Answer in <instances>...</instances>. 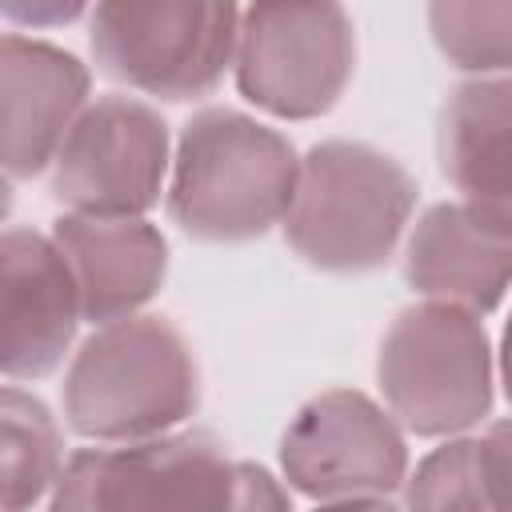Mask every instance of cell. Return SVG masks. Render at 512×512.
<instances>
[{"label":"cell","instance_id":"5","mask_svg":"<svg viewBox=\"0 0 512 512\" xmlns=\"http://www.w3.org/2000/svg\"><path fill=\"white\" fill-rule=\"evenodd\" d=\"M236 4H96L88 44L96 68L144 96L172 104L212 96L236 60Z\"/></svg>","mask_w":512,"mask_h":512},{"label":"cell","instance_id":"18","mask_svg":"<svg viewBox=\"0 0 512 512\" xmlns=\"http://www.w3.org/2000/svg\"><path fill=\"white\" fill-rule=\"evenodd\" d=\"M480 472L496 512H512V416L488 424L480 436Z\"/></svg>","mask_w":512,"mask_h":512},{"label":"cell","instance_id":"21","mask_svg":"<svg viewBox=\"0 0 512 512\" xmlns=\"http://www.w3.org/2000/svg\"><path fill=\"white\" fill-rule=\"evenodd\" d=\"M312 512H400L392 508L388 496H360V500H332V504H316Z\"/></svg>","mask_w":512,"mask_h":512},{"label":"cell","instance_id":"11","mask_svg":"<svg viewBox=\"0 0 512 512\" xmlns=\"http://www.w3.org/2000/svg\"><path fill=\"white\" fill-rule=\"evenodd\" d=\"M0 272H4V352L0 368L16 380H44L52 376L84 320L80 292L64 252L56 248L52 232L36 228H8L0 240Z\"/></svg>","mask_w":512,"mask_h":512},{"label":"cell","instance_id":"9","mask_svg":"<svg viewBox=\"0 0 512 512\" xmlns=\"http://www.w3.org/2000/svg\"><path fill=\"white\" fill-rule=\"evenodd\" d=\"M280 472L288 488L332 504L392 496L408 480V440L388 408L356 388L312 396L280 436Z\"/></svg>","mask_w":512,"mask_h":512},{"label":"cell","instance_id":"3","mask_svg":"<svg viewBox=\"0 0 512 512\" xmlns=\"http://www.w3.org/2000/svg\"><path fill=\"white\" fill-rule=\"evenodd\" d=\"M416 196L420 188L396 156L364 140H320L300 156L296 196L280 228L304 264L360 276L392 260Z\"/></svg>","mask_w":512,"mask_h":512},{"label":"cell","instance_id":"7","mask_svg":"<svg viewBox=\"0 0 512 512\" xmlns=\"http://www.w3.org/2000/svg\"><path fill=\"white\" fill-rule=\"evenodd\" d=\"M356 68V28L340 4H252L240 8L236 88L280 120L332 112Z\"/></svg>","mask_w":512,"mask_h":512},{"label":"cell","instance_id":"14","mask_svg":"<svg viewBox=\"0 0 512 512\" xmlns=\"http://www.w3.org/2000/svg\"><path fill=\"white\" fill-rule=\"evenodd\" d=\"M436 160L460 204L512 236V76L464 80L448 92Z\"/></svg>","mask_w":512,"mask_h":512},{"label":"cell","instance_id":"16","mask_svg":"<svg viewBox=\"0 0 512 512\" xmlns=\"http://www.w3.org/2000/svg\"><path fill=\"white\" fill-rule=\"evenodd\" d=\"M428 32L440 56L472 80L512 76V4L440 0L428 8Z\"/></svg>","mask_w":512,"mask_h":512},{"label":"cell","instance_id":"2","mask_svg":"<svg viewBox=\"0 0 512 512\" xmlns=\"http://www.w3.org/2000/svg\"><path fill=\"white\" fill-rule=\"evenodd\" d=\"M64 420L96 444L180 432L200 408V364L168 316L96 328L64 372Z\"/></svg>","mask_w":512,"mask_h":512},{"label":"cell","instance_id":"1","mask_svg":"<svg viewBox=\"0 0 512 512\" xmlns=\"http://www.w3.org/2000/svg\"><path fill=\"white\" fill-rule=\"evenodd\" d=\"M300 180L292 140L236 108H200L176 140L172 224L204 244H244L284 224Z\"/></svg>","mask_w":512,"mask_h":512},{"label":"cell","instance_id":"4","mask_svg":"<svg viewBox=\"0 0 512 512\" xmlns=\"http://www.w3.org/2000/svg\"><path fill=\"white\" fill-rule=\"evenodd\" d=\"M384 408L404 432L452 440L492 412L496 360L484 320L452 304H408L376 352Z\"/></svg>","mask_w":512,"mask_h":512},{"label":"cell","instance_id":"13","mask_svg":"<svg viewBox=\"0 0 512 512\" xmlns=\"http://www.w3.org/2000/svg\"><path fill=\"white\" fill-rule=\"evenodd\" d=\"M404 280L420 300L488 316L512 292V236L460 200L432 204L408 236Z\"/></svg>","mask_w":512,"mask_h":512},{"label":"cell","instance_id":"12","mask_svg":"<svg viewBox=\"0 0 512 512\" xmlns=\"http://www.w3.org/2000/svg\"><path fill=\"white\" fill-rule=\"evenodd\" d=\"M52 240L72 268L84 320L96 328L140 316L168 276V240L144 216L64 212Z\"/></svg>","mask_w":512,"mask_h":512},{"label":"cell","instance_id":"20","mask_svg":"<svg viewBox=\"0 0 512 512\" xmlns=\"http://www.w3.org/2000/svg\"><path fill=\"white\" fill-rule=\"evenodd\" d=\"M88 8L80 4H4V16L12 24H32V28H44V24H68L76 16H84Z\"/></svg>","mask_w":512,"mask_h":512},{"label":"cell","instance_id":"15","mask_svg":"<svg viewBox=\"0 0 512 512\" xmlns=\"http://www.w3.org/2000/svg\"><path fill=\"white\" fill-rule=\"evenodd\" d=\"M0 424H4V508L28 512L44 496H52L64 472V436L52 408L8 384L0 392Z\"/></svg>","mask_w":512,"mask_h":512},{"label":"cell","instance_id":"8","mask_svg":"<svg viewBox=\"0 0 512 512\" xmlns=\"http://www.w3.org/2000/svg\"><path fill=\"white\" fill-rule=\"evenodd\" d=\"M172 176L164 116L136 96H100L84 108L48 168L52 196L80 216H144Z\"/></svg>","mask_w":512,"mask_h":512},{"label":"cell","instance_id":"19","mask_svg":"<svg viewBox=\"0 0 512 512\" xmlns=\"http://www.w3.org/2000/svg\"><path fill=\"white\" fill-rule=\"evenodd\" d=\"M228 512H292V496L280 476H272L264 464L236 460V492Z\"/></svg>","mask_w":512,"mask_h":512},{"label":"cell","instance_id":"10","mask_svg":"<svg viewBox=\"0 0 512 512\" xmlns=\"http://www.w3.org/2000/svg\"><path fill=\"white\" fill-rule=\"evenodd\" d=\"M88 88L92 76L68 48L20 32L0 40V156L8 184L52 168L68 132L92 104Z\"/></svg>","mask_w":512,"mask_h":512},{"label":"cell","instance_id":"17","mask_svg":"<svg viewBox=\"0 0 512 512\" xmlns=\"http://www.w3.org/2000/svg\"><path fill=\"white\" fill-rule=\"evenodd\" d=\"M404 512H496L480 472V440L452 436L432 448L404 480Z\"/></svg>","mask_w":512,"mask_h":512},{"label":"cell","instance_id":"22","mask_svg":"<svg viewBox=\"0 0 512 512\" xmlns=\"http://www.w3.org/2000/svg\"><path fill=\"white\" fill-rule=\"evenodd\" d=\"M496 368H500L504 400L512 404V312H508V324H504V332H500V352H496Z\"/></svg>","mask_w":512,"mask_h":512},{"label":"cell","instance_id":"6","mask_svg":"<svg viewBox=\"0 0 512 512\" xmlns=\"http://www.w3.org/2000/svg\"><path fill=\"white\" fill-rule=\"evenodd\" d=\"M236 460L204 428L68 456L48 512H228Z\"/></svg>","mask_w":512,"mask_h":512}]
</instances>
